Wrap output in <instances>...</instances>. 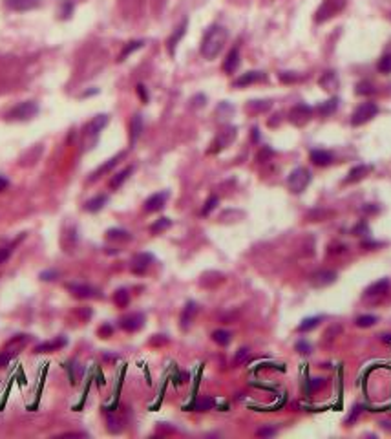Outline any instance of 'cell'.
Returning <instances> with one entry per match:
<instances>
[{
    "label": "cell",
    "mask_w": 391,
    "mask_h": 439,
    "mask_svg": "<svg viewBox=\"0 0 391 439\" xmlns=\"http://www.w3.org/2000/svg\"><path fill=\"white\" fill-rule=\"evenodd\" d=\"M11 357H13V353H9V351H4V353H0V368H2V366H6L7 362L11 361Z\"/></svg>",
    "instance_id": "45"
},
{
    "label": "cell",
    "mask_w": 391,
    "mask_h": 439,
    "mask_svg": "<svg viewBox=\"0 0 391 439\" xmlns=\"http://www.w3.org/2000/svg\"><path fill=\"white\" fill-rule=\"evenodd\" d=\"M357 94L359 95H371V94H375V86H373L369 81H360L359 84H357Z\"/></svg>",
    "instance_id": "35"
},
{
    "label": "cell",
    "mask_w": 391,
    "mask_h": 439,
    "mask_svg": "<svg viewBox=\"0 0 391 439\" xmlns=\"http://www.w3.org/2000/svg\"><path fill=\"white\" fill-rule=\"evenodd\" d=\"M309 183H311V172H309L307 168L303 167H298L295 168L287 178V187L291 192L295 194H300L303 192L305 188L309 187Z\"/></svg>",
    "instance_id": "3"
},
{
    "label": "cell",
    "mask_w": 391,
    "mask_h": 439,
    "mask_svg": "<svg viewBox=\"0 0 391 439\" xmlns=\"http://www.w3.org/2000/svg\"><path fill=\"white\" fill-rule=\"evenodd\" d=\"M124 156H126V152H119V154H117V156H114V157H110L108 161L104 163V165H101V167L97 168L95 172H93V174H91L90 181H95L97 178H101V176H103V174H106V172H110V170H112V168L116 167L117 163L121 161V159H122V157H124Z\"/></svg>",
    "instance_id": "15"
},
{
    "label": "cell",
    "mask_w": 391,
    "mask_h": 439,
    "mask_svg": "<svg viewBox=\"0 0 391 439\" xmlns=\"http://www.w3.org/2000/svg\"><path fill=\"white\" fill-rule=\"evenodd\" d=\"M170 225H172V221H170L168 218H159V220H155L154 223L150 225V233L159 234V233H163V231H167Z\"/></svg>",
    "instance_id": "32"
},
{
    "label": "cell",
    "mask_w": 391,
    "mask_h": 439,
    "mask_svg": "<svg viewBox=\"0 0 391 439\" xmlns=\"http://www.w3.org/2000/svg\"><path fill=\"white\" fill-rule=\"evenodd\" d=\"M218 203H219L218 196H211V198L207 200L205 207L201 209V216H207V214H211V213H212V209H216V205H218Z\"/></svg>",
    "instance_id": "38"
},
{
    "label": "cell",
    "mask_w": 391,
    "mask_h": 439,
    "mask_svg": "<svg viewBox=\"0 0 391 439\" xmlns=\"http://www.w3.org/2000/svg\"><path fill=\"white\" fill-rule=\"evenodd\" d=\"M7 187H9V181H7V178H4V176L0 174V192H2V190H6Z\"/></svg>",
    "instance_id": "50"
},
{
    "label": "cell",
    "mask_w": 391,
    "mask_h": 439,
    "mask_svg": "<svg viewBox=\"0 0 391 439\" xmlns=\"http://www.w3.org/2000/svg\"><path fill=\"white\" fill-rule=\"evenodd\" d=\"M9 256H11V247H0V265L6 264Z\"/></svg>",
    "instance_id": "42"
},
{
    "label": "cell",
    "mask_w": 391,
    "mask_h": 439,
    "mask_svg": "<svg viewBox=\"0 0 391 439\" xmlns=\"http://www.w3.org/2000/svg\"><path fill=\"white\" fill-rule=\"evenodd\" d=\"M106 238L112 240V242H128L132 238V234L128 231H124V229H108L106 231Z\"/></svg>",
    "instance_id": "25"
},
{
    "label": "cell",
    "mask_w": 391,
    "mask_h": 439,
    "mask_svg": "<svg viewBox=\"0 0 391 439\" xmlns=\"http://www.w3.org/2000/svg\"><path fill=\"white\" fill-rule=\"evenodd\" d=\"M186 26H188V20H183V22H181L180 26L176 28V31L172 33V35H170V37H168V40H167V48H168V53H170V55H174V53H176V46L180 44V40L183 39V35H185L186 33Z\"/></svg>",
    "instance_id": "11"
},
{
    "label": "cell",
    "mask_w": 391,
    "mask_h": 439,
    "mask_svg": "<svg viewBox=\"0 0 391 439\" xmlns=\"http://www.w3.org/2000/svg\"><path fill=\"white\" fill-rule=\"evenodd\" d=\"M196 313H198V304L192 302V300H190V302H186L185 310H183V313H181V328H183V329L190 328V324H192Z\"/></svg>",
    "instance_id": "18"
},
{
    "label": "cell",
    "mask_w": 391,
    "mask_h": 439,
    "mask_svg": "<svg viewBox=\"0 0 391 439\" xmlns=\"http://www.w3.org/2000/svg\"><path fill=\"white\" fill-rule=\"evenodd\" d=\"M119 326L124 331H130V333L132 331H137V329H141L145 326V315L143 313H130V315L122 316Z\"/></svg>",
    "instance_id": "8"
},
{
    "label": "cell",
    "mask_w": 391,
    "mask_h": 439,
    "mask_svg": "<svg viewBox=\"0 0 391 439\" xmlns=\"http://www.w3.org/2000/svg\"><path fill=\"white\" fill-rule=\"evenodd\" d=\"M378 114V106L377 103L373 101H367V103H362L359 108L353 112L351 116V125L353 126H360V125H365L367 121H371L373 117Z\"/></svg>",
    "instance_id": "4"
},
{
    "label": "cell",
    "mask_w": 391,
    "mask_h": 439,
    "mask_svg": "<svg viewBox=\"0 0 391 439\" xmlns=\"http://www.w3.org/2000/svg\"><path fill=\"white\" fill-rule=\"evenodd\" d=\"M59 277L57 271H42L40 273V280H46V282H50V280H55Z\"/></svg>",
    "instance_id": "44"
},
{
    "label": "cell",
    "mask_w": 391,
    "mask_h": 439,
    "mask_svg": "<svg viewBox=\"0 0 391 439\" xmlns=\"http://www.w3.org/2000/svg\"><path fill=\"white\" fill-rule=\"evenodd\" d=\"M311 116H313V108L309 104L300 103L291 108V112H289V121L293 125H296V126H301V125H305L311 119Z\"/></svg>",
    "instance_id": "6"
},
{
    "label": "cell",
    "mask_w": 391,
    "mask_h": 439,
    "mask_svg": "<svg viewBox=\"0 0 391 439\" xmlns=\"http://www.w3.org/2000/svg\"><path fill=\"white\" fill-rule=\"evenodd\" d=\"M390 285H391L390 278H380V280H377L375 284H371L365 289V297H380V295L388 293Z\"/></svg>",
    "instance_id": "17"
},
{
    "label": "cell",
    "mask_w": 391,
    "mask_h": 439,
    "mask_svg": "<svg viewBox=\"0 0 391 439\" xmlns=\"http://www.w3.org/2000/svg\"><path fill=\"white\" fill-rule=\"evenodd\" d=\"M322 386H324V379H316V377H313V379H309V392H314V390H320Z\"/></svg>",
    "instance_id": "41"
},
{
    "label": "cell",
    "mask_w": 391,
    "mask_h": 439,
    "mask_svg": "<svg viewBox=\"0 0 391 439\" xmlns=\"http://www.w3.org/2000/svg\"><path fill=\"white\" fill-rule=\"evenodd\" d=\"M249 359V349L247 348H240L236 351V357H234V366H240L241 362H245Z\"/></svg>",
    "instance_id": "39"
},
{
    "label": "cell",
    "mask_w": 391,
    "mask_h": 439,
    "mask_svg": "<svg viewBox=\"0 0 391 439\" xmlns=\"http://www.w3.org/2000/svg\"><path fill=\"white\" fill-rule=\"evenodd\" d=\"M234 136H236V130H234V128H229L227 132H223V134H221L216 141L212 143V147H214V149H211V152H218V150H221Z\"/></svg>",
    "instance_id": "24"
},
{
    "label": "cell",
    "mask_w": 391,
    "mask_h": 439,
    "mask_svg": "<svg viewBox=\"0 0 391 439\" xmlns=\"http://www.w3.org/2000/svg\"><path fill=\"white\" fill-rule=\"evenodd\" d=\"M296 351H298V353H303V355H309V353H311V344L301 339V341L296 343Z\"/></svg>",
    "instance_id": "40"
},
{
    "label": "cell",
    "mask_w": 391,
    "mask_h": 439,
    "mask_svg": "<svg viewBox=\"0 0 391 439\" xmlns=\"http://www.w3.org/2000/svg\"><path fill=\"white\" fill-rule=\"evenodd\" d=\"M137 94H139V97L143 99V103H148V92L143 84H137Z\"/></svg>",
    "instance_id": "46"
},
{
    "label": "cell",
    "mask_w": 391,
    "mask_h": 439,
    "mask_svg": "<svg viewBox=\"0 0 391 439\" xmlns=\"http://www.w3.org/2000/svg\"><path fill=\"white\" fill-rule=\"evenodd\" d=\"M71 9H73V6H71V2H66L64 7H62V17H64V19H68V17H70Z\"/></svg>",
    "instance_id": "49"
},
{
    "label": "cell",
    "mask_w": 391,
    "mask_h": 439,
    "mask_svg": "<svg viewBox=\"0 0 391 439\" xmlns=\"http://www.w3.org/2000/svg\"><path fill=\"white\" fill-rule=\"evenodd\" d=\"M336 84H338V81H336V73L334 71H326L324 77L320 79V86L324 90H334Z\"/></svg>",
    "instance_id": "29"
},
{
    "label": "cell",
    "mask_w": 391,
    "mask_h": 439,
    "mask_svg": "<svg viewBox=\"0 0 391 439\" xmlns=\"http://www.w3.org/2000/svg\"><path fill=\"white\" fill-rule=\"evenodd\" d=\"M143 44H145L143 40H132V42H128V44L124 46V50H122V52H121V55H119V59H117V61H119V63H122V61H124V59L128 57V55H132V53H134L135 50H139V48H143Z\"/></svg>",
    "instance_id": "31"
},
{
    "label": "cell",
    "mask_w": 391,
    "mask_h": 439,
    "mask_svg": "<svg viewBox=\"0 0 391 439\" xmlns=\"http://www.w3.org/2000/svg\"><path fill=\"white\" fill-rule=\"evenodd\" d=\"M227 39H229V31L223 26L216 24V26L209 28V31L205 33V37L201 40V55L207 61L216 59L221 53L223 46L227 44Z\"/></svg>",
    "instance_id": "1"
},
{
    "label": "cell",
    "mask_w": 391,
    "mask_h": 439,
    "mask_svg": "<svg viewBox=\"0 0 391 439\" xmlns=\"http://www.w3.org/2000/svg\"><path fill=\"white\" fill-rule=\"evenodd\" d=\"M66 289L70 291L73 297L77 298H95L99 297V289L88 284H79V282H68Z\"/></svg>",
    "instance_id": "7"
},
{
    "label": "cell",
    "mask_w": 391,
    "mask_h": 439,
    "mask_svg": "<svg viewBox=\"0 0 391 439\" xmlns=\"http://www.w3.org/2000/svg\"><path fill=\"white\" fill-rule=\"evenodd\" d=\"M114 302H116L117 308H126L130 302V293L126 289H117L116 295H114Z\"/></svg>",
    "instance_id": "34"
},
{
    "label": "cell",
    "mask_w": 391,
    "mask_h": 439,
    "mask_svg": "<svg viewBox=\"0 0 391 439\" xmlns=\"http://www.w3.org/2000/svg\"><path fill=\"white\" fill-rule=\"evenodd\" d=\"M66 337H57L53 341H48V343H42L35 348V353H48V351H57V349L64 348L66 346Z\"/></svg>",
    "instance_id": "16"
},
{
    "label": "cell",
    "mask_w": 391,
    "mask_h": 439,
    "mask_svg": "<svg viewBox=\"0 0 391 439\" xmlns=\"http://www.w3.org/2000/svg\"><path fill=\"white\" fill-rule=\"evenodd\" d=\"M324 320V316L318 315V316H307V318H303L300 322V326H298V331L300 333H305V331H311V329H314L318 324Z\"/></svg>",
    "instance_id": "26"
},
{
    "label": "cell",
    "mask_w": 391,
    "mask_h": 439,
    "mask_svg": "<svg viewBox=\"0 0 391 439\" xmlns=\"http://www.w3.org/2000/svg\"><path fill=\"white\" fill-rule=\"evenodd\" d=\"M377 316L375 315H360L359 318H357V326L359 328H371V326H375L377 324Z\"/></svg>",
    "instance_id": "36"
},
{
    "label": "cell",
    "mask_w": 391,
    "mask_h": 439,
    "mask_svg": "<svg viewBox=\"0 0 391 439\" xmlns=\"http://www.w3.org/2000/svg\"><path fill=\"white\" fill-rule=\"evenodd\" d=\"M313 285L316 287H326V285H331L336 282V273L329 271V269H322V271H316L313 275Z\"/></svg>",
    "instance_id": "10"
},
{
    "label": "cell",
    "mask_w": 391,
    "mask_h": 439,
    "mask_svg": "<svg viewBox=\"0 0 391 439\" xmlns=\"http://www.w3.org/2000/svg\"><path fill=\"white\" fill-rule=\"evenodd\" d=\"M369 172H371V167H369V165H357V167H353L351 170H349V174H347V178H346L344 183L359 181V180H362V178H365Z\"/></svg>",
    "instance_id": "22"
},
{
    "label": "cell",
    "mask_w": 391,
    "mask_h": 439,
    "mask_svg": "<svg viewBox=\"0 0 391 439\" xmlns=\"http://www.w3.org/2000/svg\"><path fill=\"white\" fill-rule=\"evenodd\" d=\"M152 262H154V256H152L150 252H141V254H137V256L132 260V271H134L135 275H143Z\"/></svg>",
    "instance_id": "12"
},
{
    "label": "cell",
    "mask_w": 391,
    "mask_h": 439,
    "mask_svg": "<svg viewBox=\"0 0 391 439\" xmlns=\"http://www.w3.org/2000/svg\"><path fill=\"white\" fill-rule=\"evenodd\" d=\"M7 9H13V11H30L39 7L40 0H4Z\"/></svg>",
    "instance_id": "14"
},
{
    "label": "cell",
    "mask_w": 391,
    "mask_h": 439,
    "mask_svg": "<svg viewBox=\"0 0 391 439\" xmlns=\"http://www.w3.org/2000/svg\"><path fill=\"white\" fill-rule=\"evenodd\" d=\"M108 203V196L106 194H99L95 198H91L84 203V211H88V213H99L104 205Z\"/></svg>",
    "instance_id": "21"
},
{
    "label": "cell",
    "mask_w": 391,
    "mask_h": 439,
    "mask_svg": "<svg viewBox=\"0 0 391 439\" xmlns=\"http://www.w3.org/2000/svg\"><path fill=\"white\" fill-rule=\"evenodd\" d=\"M336 108H338V97H333V99L326 101L324 104H320V106L316 108V112H318L320 116H329V114H333Z\"/></svg>",
    "instance_id": "30"
},
{
    "label": "cell",
    "mask_w": 391,
    "mask_h": 439,
    "mask_svg": "<svg viewBox=\"0 0 391 439\" xmlns=\"http://www.w3.org/2000/svg\"><path fill=\"white\" fill-rule=\"evenodd\" d=\"M216 405V401L212 399V397H203V399H199L196 401L192 407V410H196V412H205V410H211L212 407Z\"/></svg>",
    "instance_id": "33"
},
{
    "label": "cell",
    "mask_w": 391,
    "mask_h": 439,
    "mask_svg": "<svg viewBox=\"0 0 391 439\" xmlns=\"http://www.w3.org/2000/svg\"><path fill=\"white\" fill-rule=\"evenodd\" d=\"M382 341L384 343H391V335H382Z\"/></svg>",
    "instance_id": "51"
},
{
    "label": "cell",
    "mask_w": 391,
    "mask_h": 439,
    "mask_svg": "<svg viewBox=\"0 0 391 439\" xmlns=\"http://www.w3.org/2000/svg\"><path fill=\"white\" fill-rule=\"evenodd\" d=\"M141 132H143V117L139 114H135L132 117V121H130V143L132 145H135V141L141 136Z\"/></svg>",
    "instance_id": "23"
},
{
    "label": "cell",
    "mask_w": 391,
    "mask_h": 439,
    "mask_svg": "<svg viewBox=\"0 0 391 439\" xmlns=\"http://www.w3.org/2000/svg\"><path fill=\"white\" fill-rule=\"evenodd\" d=\"M377 68L380 73H391V53H386L384 57L378 61Z\"/></svg>",
    "instance_id": "37"
},
{
    "label": "cell",
    "mask_w": 391,
    "mask_h": 439,
    "mask_svg": "<svg viewBox=\"0 0 391 439\" xmlns=\"http://www.w3.org/2000/svg\"><path fill=\"white\" fill-rule=\"evenodd\" d=\"M238 66H240V50L238 48H232L227 59H225L223 63V71L225 73H234L238 70Z\"/></svg>",
    "instance_id": "19"
},
{
    "label": "cell",
    "mask_w": 391,
    "mask_h": 439,
    "mask_svg": "<svg viewBox=\"0 0 391 439\" xmlns=\"http://www.w3.org/2000/svg\"><path fill=\"white\" fill-rule=\"evenodd\" d=\"M311 161L316 167H327V165L333 163V154L327 152V150H313L311 152Z\"/></svg>",
    "instance_id": "20"
},
{
    "label": "cell",
    "mask_w": 391,
    "mask_h": 439,
    "mask_svg": "<svg viewBox=\"0 0 391 439\" xmlns=\"http://www.w3.org/2000/svg\"><path fill=\"white\" fill-rule=\"evenodd\" d=\"M106 125H108V116H106V114H99V116H95L90 123H86V126H84V136H86V139H91V141L95 143L99 134L103 132V128L106 126Z\"/></svg>",
    "instance_id": "5"
},
{
    "label": "cell",
    "mask_w": 391,
    "mask_h": 439,
    "mask_svg": "<svg viewBox=\"0 0 391 439\" xmlns=\"http://www.w3.org/2000/svg\"><path fill=\"white\" fill-rule=\"evenodd\" d=\"M134 172V167H126L124 170H121L119 174H116L114 178H112V181H110V187L112 188H119L124 183V181L128 180V176Z\"/></svg>",
    "instance_id": "27"
},
{
    "label": "cell",
    "mask_w": 391,
    "mask_h": 439,
    "mask_svg": "<svg viewBox=\"0 0 391 439\" xmlns=\"http://www.w3.org/2000/svg\"><path fill=\"white\" fill-rule=\"evenodd\" d=\"M256 434L260 436V438H267V436H274L276 430H274V428H260Z\"/></svg>",
    "instance_id": "48"
},
{
    "label": "cell",
    "mask_w": 391,
    "mask_h": 439,
    "mask_svg": "<svg viewBox=\"0 0 391 439\" xmlns=\"http://www.w3.org/2000/svg\"><path fill=\"white\" fill-rule=\"evenodd\" d=\"M39 114V104L35 101H24V103L17 104L6 114L7 121H28Z\"/></svg>",
    "instance_id": "2"
},
{
    "label": "cell",
    "mask_w": 391,
    "mask_h": 439,
    "mask_svg": "<svg viewBox=\"0 0 391 439\" xmlns=\"http://www.w3.org/2000/svg\"><path fill=\"white\" fill-rule=\"evenodd\" d=\"M260 81H265V73L263 71H247V73H243L241 77H238L234 81V88H243V86L260 83Z\"/></svg>",
    "instance_id": "13"
},
{
    "label": "cell",
    "mask_w": 391,
    "mask_h": 439,
    "mask_svg": "<svg viewBox=\"0 0 391 439\" xmlns=\"http://www.w3.org/2000/svg\"><path fill=\"white\" fill-rule=\"evenodd\" d=\"M168 200V192H155L152 194L150 198H147L145 201V211L147 213H155V211H161L165 203Z\"/></svg>",
    "instance_id": "9"
},
{
    "label": "cell",
    "mask_w": 391,
    "mask_h": 439,
    "mask_svg": "<svg viewBox=\"0 0 391 439\" xmlns=\"http://www.w3.org/2000/svg\"><path fill=\"white\" fill-rule=\"evenodd\" d=\"M280 79H282L283 83H293V81H296V75H293V73H291V71H283V73H280Z\"/></svg>",
    "instance_id": "47"
},
{
    "label": "cell",
    "mask_w": 391,
    "mask_h": 439,
    "mask_svg": "<svg viewBox=\"0 0 391 439\" xmlns=\"http://www.w3.org/2000/svg\"><path fill=\"white\" fill-rule=\"evenodd\" d=\"M112 333H114V328H112L110 324H104V326H101V328H99V335L104 337V339L112 337Z\"/></svg>",
    "instance_id": "43"
},
{
    "label": "cell",
    "mask_w": 391,
    "mask_h": 439,
    "mask_svg": "<svg viewBox=\"0 0 391 439\" xmlns=\"http://www.w3.org/2000/svg\"><path fill=\"white\" fill-rule=\"evenodd\" d=\"M212 341L219 346H227V344H231L232 341V335L231 331H227V329H216L214 333H212Z\"/></svg>",
    "instance_id": "28"
}]
</instances>
